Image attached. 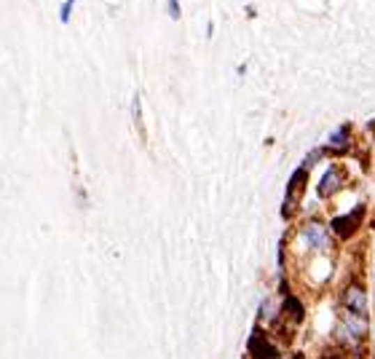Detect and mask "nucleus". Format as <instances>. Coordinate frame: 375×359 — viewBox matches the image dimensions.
Listing matches in <instances>:
<instances>
[{"label": "nucleus", "mask_w": 375, "mask_h": 359, "mask_svg": "<svg viewBox=\"0 0 375 359\" xmlns=\"http://www.w3.org/2000/svg\"><path fill=\"white\" fill-rule=\"evenodd\" d=\"M303 236H306V244L311 247V250H324L327 241H330L327 231H324V225H319V222H308L306 228H303Z\"/></svg>", "instance_id": "2"}, {"label": "nucleus", "mask_w": 375, "mask_h": 359, "mask_svg": "<svg viewBox=\"0 0 375 359\" xmlns=\"http://www.w3.org/2000/svg\"><path fill=\"white\" fill-rule=\"evenodd\" d=\"M343 306L349 308V314L365 319V316H367V298H365L362 287H349L346 295H343Z\"/></svg>", "instance_id": "1"}, {"label": "nucleus", "mask_w": 375, "mask_h": 359, "mask_svg": "<svg viewBox=\"0 0 375 359\" xmlns=\"http://www.w3.org/2000/svg\"><path fill=\"white\" fill-rule=\"evenodd\" d=\"M167 6H169V17L171 19H180V3H177V0H169Z\"/></svg>", "instance_id": "10"}, {"label": "nucleus", "mask_w": 375, "mask_h": 359, "mask_svg": "<svg viewBox=\"0 0 375 359\" xmlns=\"http://www.w3.org/2000/svg\"><path fill=\"white\" fill-rule=\"evenodd\" d=\"M135 123H137V129H139V135H142V110H139V97H135Z\"/></svg>", "instance_id": "9"}, {"label": "nucleus", "mask_w": 375, "mask_h": 359, "mask_svg": "<svg viewBox=\"0 0 375 359\" xmlns=\"http://www.w3.org/2000/svg\"><path fill=\"white\" fill-rule=\"evenodd\" d=\"M349 132H351V126H349V123H343L341 129L330 137V145H332V148H341L343 151V148H346V142H349Z\"/></svg>", "instance_id": "7"}, {"label": "nucleus", "mask_w": 375, "mask_h": 359, "mask_svg": "<svg viewBox=\"0 0 375 359\" xmlns=\"http://www.w3.org/2000/svg\"><path fill=\"white\" fill-rule=\"evenodd\" d=\"M343 177H341V169H327L322 177V183H319V196L327 199L330 193H335V190L341 188Z\"/></svg>", "instance_id": "5"}, {"label": "nucleus", "mask_w": 375, "mask_h": 359, "mask_svg": "<svg viewBox=\"0 0 375 359\" xmlns=\"http://www.w3.org/2000/svg\"><path fill=\"white\" fill-rule=\"evenodd\" d=\"M250 354H252V359H276V349L268 341L263 343L260 333H255L250 341Z\"/></svg>", "instance_id": "4"}, {"label": "nucleus", "mask_w": 375, "mask_h": 359, "mask_svg": "<svg viewBox=\"0 0 375 359\" xmlns=\"http://www.w3.org/2000/svg\"><path fill=\"white\" fill-rule=\"evenodd\" d=\"M362 206H357V212H351V215H346V217H338V220H332V231L341 236V239H349L351 234H354V228H357L359 217H362Z\"/></svg>", "instance_id": "3"}, {"label": "nucleus", "mask_w": 375, "mask_h": 359, "mask_svg": "<svg viewBox=\"0 0 375 359\" xmlns=\"http://www.w3.org/2000/svg\"><path fill=\"white\" fill-rule=\"evenodd\" d=\"M303 183H306V169H298L295 174H292L290 185H287V199H298L300 196V188H303Z\"/></svg>", "instance_id": "6"}, {"label": "nucleus", "mask_w": 375, "mask_h": 359, "mask_svg": "<svg viewBox=\"0 0 375 359\" xmlns=\"http://www.w3.org/2000/svg\"><path fill=\"white\" fill-rule=\"evenodd\" d=\"M72 3H75V0H65V3H62V8H59V19H62V24H68V22H70V11H72Z\"/></svg>", "instance_id": "8"}]
</instances>
